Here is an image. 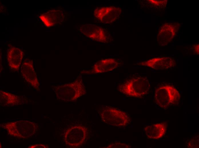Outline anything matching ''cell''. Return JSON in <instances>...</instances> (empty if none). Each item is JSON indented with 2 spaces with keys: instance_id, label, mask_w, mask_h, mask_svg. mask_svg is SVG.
Listing matches in <instances>:
<instances>
[{
  "instance_id": "6da1fadb",
  "label": "cell",
  "mask_w": 199,
  "mask_h": 148,
  "mask_svg": "<svg viewBox=\"0 0 199 148\" xmlns=\"http://www.w3.org/2000/svg\"><path fill=\"white\" fill-rule=\"evenodd\" d=\"M150 85L148 80L140 76L126 78L118 85L119 91L129 97H142L149 91Z\"/></svg>"
},
{
  "instance_id": "7a4b0ae2",
  "label": "cell",
  "mask_w": 199,
  "mask_h": 148,
  "mask_svg": "<svg viewBox=\"0 0 199 148\" xmlns=\"http://www.w3.org/2000/svg\"><path fill=\"white\" fill-rule=\"evenodd\" d=\"M155 99L160 107L165 109L171 106L178 104L179 102L180 94L173 86L165 85L160 87L156 89Z\"/></svg>"
},
{
  "instance_id": "3957f363",
  "label": "cell",
  "mask_w": 199,
  "mask_h": 148,
  "mask_svg": "<svg viewBox=\"0 0 199 148\" xmlns=\"http://www.w3.org/2000/svg\"><path fill=\"white\" fill-rule=\"evenodd\" d=\"M105 122L112 125L124 127L130 123V119L126 112L111 106L105 108L101 113Z\"/></svg>"
},
{
  "instance_id": "277c9868",
  "label": "cell",
  "mask_w": 199,
  "mask_h": 148,
  "mask_svg": "<svg viewBox=\"0 0 199 148\" xmlns=\"http://www.w3.org/2000/svg\"><path fill=\"white\" fill-rule=\"evenodd\" d=\"M80 32L87 37L94 41L102 43H108L110 37L102 27L92 24L81 25L79 28Z\"/></svg>"
},
{
  "instance_id": "5b68a950",
  "label": "cell",
  "mask_w": 199,
  "mask_h": 148,
  "mask_svg": "<svg viewBox=\"0 0 199 148\" xmlns=\"http://www.w3.org/2000/svg\"><path fill=\"white\" fill-rule=\"evenodd\" d=\"M122 11L120 8L113 6L103 7L95 9L94 15L101 22L109 23L119 18Z\"/></svg>"
},
{
  "instance_id": "8992f818",
  "label": "cell",
  "mask_w": 199,
  "mask_h": 148,
  "mask_svg": "<svg viewBox=\"0 0 199 148\" xmlns=\"http://www.w3.org/2000/svg\"><path fill=\"white\" fill-rule=\"evenodd\" d=\"M142 65L148 67L156 70L167 69L174 66L175 61L169 57L155 58L140 63Z\"/></svg>"
},
{
  "instance_id": "52a82bcc",
  "label": "cell",
  "mask_w": 199,
  "mask_h": 148,
  "mask_svg": "<svg viewBox=\"0 0 199 148\" xmlns=\"http://www.w3.org/2000/svg\"><path fill=\"white\" fill-rule=\"evenodd\" d=\"M39 17L46 26L49 27L62 22L64 15L62 10L54 9L40 15Z\"/></svg>"
},
{
  "instance_id": "ba28073f",
  "label": "cell",
  "mask_w": 199,
  "mask_h": 148,
  "mask_svg": "<svg viewBox=\"0 0 199 148\" xmlns=\"http://www.w3.org/2000/svg\"><path fill=\"white\" fill-rule=\"evenodd\" d=\"M119 65V61L115 58L102 59L94 64L91 72L93 73H101L110 71L117 68Z\"/></svg>"
},
{
  "instance_id": "9c48e42d",
  "label": "cell",
  "mask_w": 199,
  "mask_h": 148,
  "mask_svg": "<svg viewBox=\"0 0 199 148\" xmlns=\"http://www.w3.org/2000/svg\"><path fill=\"white\" fill-rule=\"evenodd\" d=\"M23 52L21 49L12 46L10 48L7 54V59L9 65L12 69L18 70L21 64Z\"/></svg>"
},
{
  "instance_id": "30bf717a",
  "label": "cell",
  "mask_w": 199,
  "mask_h": 148,
  "mask_svg": "<svg viewBox=\"0 0 199 148\" xmlns=\"http://www.w3.org/2000/svg\"><path fill=\"white\" fill-rule=\"evenodd\" d=\"M167 128L166 123H159L147 126L144 128L148 137L152 139H158L165 134Z\"/></svg>"
},
{
  "instance_id": "8fae6325",
  "label": "cell",
  "mask_w": 199,
  "mask_h": 148,
  "mask_svg": "<svg viewBox=\"0 0 199 148\" xmlns=\"http://www.w3.org/2000/svg\"><path fill=\"white\" fill-rule=\"evenodd\" d=\"M21 72L23 78L33 86H37L38 85L37 76L30 60H26L23 63Z\"/></svg>"
},
{
  "instance_id": "7c38bea8",
  "label": "cell",
  "mask_w": 199,
  "mask_h": 148,
  "mask_svg": "<svg viewBox=\"0 0 199 148\" xmlns=\"http://www.w3.org/2000/svg\"><path fill=\"white\" fill-rule=\"evenodd\" d=\"M108 148H130V146L128 144L121 143H115L110 145L108 147Z\"/></svg>"
},
{
  "instance_id": "4fadbf2b",
  "label": "cell",
  "mask_w": 199,
  "mask_h": 148,
  "mask_svg": "<svg viewBox=\"0 0 199 148\" xmlns=\"http://www.w3.org/2000/svg\"><path fill=\"white\" fill-rule=\"evenodd\" d=\"M193 49L195 54H199V44L194 45Z\"/></svg>"
}]
</instances>
